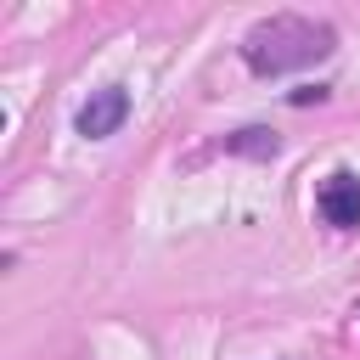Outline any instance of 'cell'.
Masks as SVG:
<instances>
[{
    "instance_id": "1",
    "label": "cell",
    "mask_w": 360,
    "mask_h": 360,
    "mask_svg": "<svg viewBox=\"0 0 360 360\" xmlns=\"http://www.w3.org/2000/svg\"><path fill=\"white\" fill-rule=\"evenodd\" d=\"M338 51V34L332 22L321 17H298V11H276V17H259L248 34H242V62L259 73V79H276V73H298V68H315Z\"/></svg>"
},
{
    "instance_id": "2",
    "label": "cell",
    "mask_w": 360,
    "mask_h": 360,
    "mask_svg": "<svg viewBox=\"0 0 360 360\" xmlns=\"http://www.w3.org/2000/svg\"><path fill=\"white\" fill-rule=\"evenodd\" d=\"M124 118H129V90L124 84H101V90H90V101L79 107V135L84 141H107V135H118L124 129Z\"/></svg>"
},
{
    "instance_id": "3",
    "label": "cell",
    "mask_w": 360,
    "mask_h": 360,
    "mask_svg": "<svg viewBox=\"0 0 360 360\" xmlns=\"http://www.w3.org/2000/svg\"><path fill=\"white\" fill-rule=\"evenodd\" d=\"M315 202H321V219H326V225H338V231H354V225H360V174H349V169L326 174Z\"/></svg>"
},
{
    "instance_id": "4",
    "label": "cell",
    "mask_w": 360,
    "mask_h": 360,
    "mask_svg": "<svg viewBox=\"0 0 360 360\" xmlns=\"http://www.w3.org/2000/svg\"><path fill=\"white\" fill-rule=\"evenodd\" d=\"M225 152H242V158H276L281 152V141H276V129H236V135H225Z\"/></svg>"
}]
</instances>
